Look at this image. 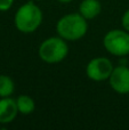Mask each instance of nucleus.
Segmentation results:
<instances>
[{
    "mask_svg": "<svg viewBox=\"0 0 129 130\" xmlns=\"http://www.w3.org/2000/svg\"><path fill=\"white\" fill-rule=\"evenodd\" d=\"M110 87L119 95L129 94V67L127 65L114 66L109 78Z\"/></svg>",
    "mask_w": 129,
    "mask_h": 130,
    "instance_id": "423d86ee",
    "label": "nucleus"
},
{
    "mask_svg": "<svg viewBox=\"0 0 129 130\" xmlns=\"http://www.w3.org/2000/svg\"><path fill=\"white\" fill-rule=\"evenodd\" d=\"M79 11L87 21L96 18L102 11L100 0H82L79 5Z\"/></svg>",
    "mask_w": 129,
    "mask_h": 130,
    "instance_id": "6e6552de",
    "label": "nucleus"
},
{
    "mask_svg": "<svg viewBox=\"0 0 129 130\" xmlns=\"http://www.w3.org/2000/svg\"><path fill=\"white\" fill-rule=\"evenodd\" d=\"M18 115V108L16 99L10 97H1L0 98V123L8 124L11 123Z\"/></svg>",
    "mask_w": 129,
    "mask_h": 130,
    "instance_id": "0eeeda50",
    "label": "nucleus"
},
{
    "mask_svg": "<svg viewBox=\"0 0 129 130\" xmlns=\"http://www.w3.org/2000/svg\"><path fill=\"white\" fill-rule=\"evenodd\" d=\"M121 25H122V29L129 32V9L123 13L122 17H121Z\"/></svg>",
    "mask_w": 129,
    "mask_h": 130,
    "instance_id": "f8f14e48",
    "label": "nucleus"
},
{
    "mask_svg": "<svg viewBox=\"0 0 129 130\" xmlns=\"http://www.w3.org/2000/svg\"><path fill=\"white\" fill-rule=\"evenodd\" d=\"M56 31L64 40L78 41L86 36L88 31V23L79 11L66 14L57 21Z\"/></svg>",
    "mask_w": 129,
    "mask_h": 130,
    "instance_id": "f03ea898",
    "label": "nucleus"
},
{
    "mask_svg": "<svg viewBox=\"0 0 129 130\" xmlns=\"http://www.w3.org/2000/svg\"><path fill=\"white\" fill-rule=\"evenodd\" d=\"M113 69V63L107 57H95L87 64L86 75L91 81L102 82L109 80Z\"/></svg>",
    "mask_w": 129,
    "mask_h": 130,
    "instance_id": "39448f33",
    "label": "nucleus"
},
{
    "mask_svg": "<svg viewBox=\"0 0 129 130\" xmlns=\"http://www.w3.org/2000/svg\"><path fill=\"white\" fill-rule=\"evenodd\" d=\"M15 0H0V11H8L13 7Z\"/></svg>",
    "mask_w": 129,
    "mask_h": 130,
    "instance_id": "9b49d317",
    "label": "nucleus"
},
{
    "mask_svg": "<svg viewBox=\"0 0 129 130\" xmlns=\"http://www.w3.org/2000/svg\"><path fill=\"white\" fill-rule=\"evenodd\" d=\"M58 2H61V4H69V2L73 1V0H57Z\"/></svg>",
    "mask_w": 129,
    "mask_h": 130,
    "instance_id": "ddd939ff",
    "label": "nucleus"
},
{
    "mask_svg": "<svg viewBox=\"0 0 129 130\" xmlns=\"http://www.w3.org/2000/svg\"><path fill=\"white\" fill-rule=\"evenodd\" d=\"M16 104H17L18 113L23 115H30L36 110V102L27 95H20L16 98Z\"/></svg>",
    "mask_w": 129,
    "mask_h": 130,
    "instance_id": "1a4fd4ad",
    "label": "nucleus"
},
{
    "mask_svg": "<svg viewBox=\"0 0 129 130\" xmlns=\"http://www.w3.org/2000/svg\"><path fill=\"white\" fill-rule=\"evenodd\" d=\"M15 91V82L10 76L6 74H0V98L10 97Z\"/></svg>",
    "mask_w": 129,
    "mask_h": 130,
    "instance_id": "9d476101",
    "label": "nucleus"
},
{
    "mask_svg": "<svg viewBox=\"0 0 129 130\" xmlns=\"http://www.w3.org/2000/svg\"><path fill=\"white\" fill-rule=\"evenodd\" d=\"M69 54L68 41L59 36L49 37L40 43L38 55L42 62L47 64H57L63 62Z\"/></svg>",
    "mask_w": 129,
    "mask_h": 130,
    "instance_id": "7ed1b4c3",
    "label": "nucleus"
},
{
    "mask_svg": "<svg viewBox=\"0 0 129 130\" xmlns=\"http://www.w3.org/2000/svg\"><path fill=\"white\" fill-rule=\"evenodd\" d=\"M43 20L41 8L33 1H27L18 7L14 15V25L21 33L31 34L40 27Z\"/></svg>",
    "mask_w": 129,
    "mask_h": 130,
    "instance_id": "f257e3e1",
    "label": "nucleus"
},
{
    "mask_svg": "<svg viewBox=\"0 0 129 130\" xmlns=\"http://www.w3.org/2000/svg\"><path fill=\"white\" fill-rule=\"evenodd\" d=\"M103 46L110 55L126 57L129 55V32L125 29H113L106 32L103 38Z\"/></svg>",
    "mask_w": 129,
    "mask_h": 130,
    "instance_id": "20e7f679",
    "label": "nucleus"
},
{
    "mask_svg": "<svg viewBox=\"0 0 129 130\" xmlns=\"http://www.w3.org/2000/svg\"><path fill=\"white\" fill-rule=\"evenodd\" d=\"M34 1H41V0H34Z\"/></svg>",
    "mask_w": 129,
    "mask_h": 130,
    "instance_id": "4468645a",
    "label": "nucleus"
}]
</instances>
